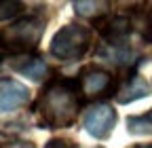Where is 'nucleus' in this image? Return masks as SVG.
<instances>
[{
    "label": "nucleus",
    "mask_w": 152,
    "mask_h": 148,
    "mask_svg": "<svg viewBox=\"0 0 152 148\" xmlns=\"http://www.w3.org/2000/svg\"><path fill=\"white\" fill-rule=\"evenodd\" d=\"M83 97L76 78H51L36 100V112L47 129H66L78 116Z\"/></svg>",
    "instance_id": "f257e3e1"
},
{
    "label": "nucleus",
    "mask_w": 152,
    "mask_h": 148,
    "mask_svg": "<svg viewBox=\"0 0 152 148\" xmlns=\"http://www.w3.org/2000/svg\"><path fill=\"white\" fill-rule=\"evenodd\" d=\"M45 32V21L36 15L21 17L7 28L0 30V47L4 53H11L13 57L19 55H30L36 51L38 42Z\"/></svg>",
    "instance_id": "f03ea898"
},
{
    "label": "nucleus",
    "mask_w": 152,
    "mask_h": 148,
    "mask_svg": "<svg viewBox=\"0 0 152 148\" xmlns=\"http://www.w3.org/2000/svg\"><path fill=\"white\" fill-rule=\"evenodd\" d=\"M93 42V32L80 23H66L55 32L51 40V55L61 62H76L89 51Z\"/></svg>",
    "instance_id": "7ed1b4c3"
},
{
    "label": "nucleus",
    "mask_w": 152,
    "mask_h": 148,
    "mask_svg": "<svg viewBox=\"0 0 152 148\" xmlns=\"http://www.w3.org/2000/svg\"><path fill=\"white\" fill-rule=\"evenodd\" d=\"M78 91L83 102H95L108 95H116L118 91V83L112 74L99 66H85L78 72Z\"/></svg>",
    "instance_id": "20e7f679"
},
{
    "label": "nucleus",
    "mask_w": 152,
    "mask_h": 148,
    "mask_svg": "<svg viewBox=\"0 0 152 148\" xmlns=\"http://www.w3.org/2000/svg\"><path fill=\"white\" fill-rule=\"evenodd\" d=\"M116 125V110L110 104H93L83 114V127L95 140H106Z\"/></svg>",
    "instance_id": "39448f33"
},
{
    "label": "nucleus",
    "mask_w": 152,
    "mask_h": 148,
    "mask_svg": "<svg viewBox=\"0 0 152 148\" xmlns=\"http://www.w3.org/2000/svg\"><path fill=\"white\" fill-rule=\"evenodd\" d=\"M97 30L106 45H121L129 40V34L133 30V19L127 15H114V17H104V19L95 21Z\"/></svg>",
    "instance_id": "423d86ee"
},
{
    "label": "nucleus",
    "mask_w": 152,
    "mask_h": 148,
    "mask_svg": "<svg viewBox=\"0 0 152 148\" xmlns=\"http://www.w3.org/2000/svg\"><path fill=\"white\" fill-rule=\"evenodd\" d=\"M30 102V89L15 78H0V112H11Z\"/></svg>",
    "instance_id": "0eeeda50"
},
{
    "label": "nucleus",
    "mask_w": 152,
    "mask_h": 148,
    "mask_svg": "<svg viewBox=\"0 0 152 148\" xmlns=\"http://www.w3.org/2000/svg\"><path fill=\"white\" fill-rule=\"evenodd\" d=\"M97 55L102 59L118 66V68H131V70H133V66H135L137 59H140V51L135 47H131L129 40L121 42V45H106V42H102V47L97 49Z\"/></svg>",
    "instance_id": "6e6552de"
},
{
    "label": "nucleus",
    "mask_w": 152,
    "mask_h": 148,
    "mask_svg": "<svg viewBox=\"0 0 152 148\" xmlns=\"http://www.w3.org/2000/svg\"><path fill=\"white\" fill-rule=\"evenodd\" d=\"M9 64H11V68H13L15 72H19L21 76H28V78L34 81V83L45 81V78H47V74H49V66H47V62H45L38 53L19 55V57H13Z\"/></svg>",
    "instance_id": "1a4fd4ad"
},
{
    "label": "nucleus",
    "mask_w": 152,
    "mask_h": 148,
    "mask_svg": "<svg viewBox=\"0 0 152 148\" xmlns=\"http://www.w3.org/2000/svg\"><path fill=\"white\" fill-rule=\"evenodd\" d=\"M150 95V87L148 83L140 76V74L133 70L129 76L123 81V85H118V91H116V102L118 104H131L135 100H142Z\"/></svg>",
    "instance_id": "9d476101"
},
{
    "label": "nucleus",
    "mask_w": 152,
    "mask_h": 148,
    "mask_svg": "<svg viewBox=\"0 0 152 148\" xmlns=\"http://www.w3.org/2000/svg\"><path fill=\"white\" fill-rule=\"evenodd\" d=\"M108 7H110V2H104V0H80V2H74L76 15L87 17V19H95V21L104 19L108 15Z\"/></svg>",
    "instance_id": "9b49d317"
},
{
    "label": "nucleus",
    "mask_w": 152,
    "mask_h": 148,
    "mask_svg": "<svg viewBox=\"0 0 152 148\" xmlns=\"http://www.w3.org/2000/svg\"><path fill=\"white\" fill-rule=\"evenodd\" d=\"M127 131L133 136H150L152 133V108L146 114H135L127 119Z\"/></svg>",
    "instance_id": "f8f14e48"
},
{
    "label": "nucleus",
    "mask_w": 152,
    "mask_h": 148,
    "mask_svg": "<svg viewBox=\"0 0 152 148\" xmlns=\"http://www.w3.org/2000/svg\"><path fill=\"white\" fill-rule=\"evenodd\" d=\"M23 11V2L19 0H0V21H9Z\"/></svg>",
    "instance_id": "ddd939ff"
},
{
    "label": "nucleus",
    "mask_w": 152,
    "mask_h": 148,
    "mask_svg": "<svg viewBox=\"0 0 152 148\" xmlns=\"http://www.w3.org/2000/svg\"><path fill=\"white\" fill-rule=\"evenodd\" d=\"M142 26H144V28H142V36H144V40L152 45V11H148L146 19L142 21Z\"/></svg>",
    "instance_id": "4468645a"
},
{
    "label": "nucleus",
    "mask_w": 152,
    "mask_h": 148,
    "mask_svg": "<svg viewBox=\"0 0 152 148\" xmlns=\"http://www.w3.org/2000/svg\"><path fill=\"white\" fill-rule=\"evenodd\" d=\"M45 148H72V144L66 142V140H61V138H51L45 144Z\"/></svg>",
    "instance_id": "2eb2a0df"
},
{
    "label": "nucleus",
    "mask_w": 152,
    "mask_h": 148,
    "mask_svg": "<svg viewBox=\"0 0 152 148\" xmlns=\"http://www.w3.org/2000/svg\"><path fill=\"white\" fill-rule=\"evenodd\" d=\"M2 148H36L32 142H28V140H17V142H9V144H4Z\"/></svg>",
    "instance_id": "dca6fc26"
},
{
    "label": "nucleus",
    "mask_w": 152,
    "mask_h": 148,
    "mask_svg": "<svg viewBox=\"0 0 152 148\" xmlns=\"http://www.w3.org/2000/svg\"><path fill=\"white\" fill-rule=\"evenodd\" d=\"M133 148H152V144H148V146H146V144H144V146H133Z\"/></svg>",
    "instance_id": "f3484780"
}]
</instances>
